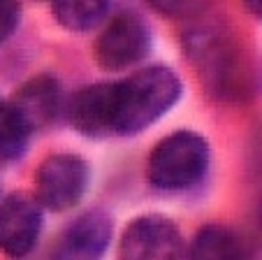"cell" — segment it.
Segmentation results:
<instances>
[{"label": "cell", "mask_w": 262, "mask_h": 260, "mask_svg": "<svg viewBox=\"0 0 262 260\" xmlns=\"http://www.w3.org/2000/svg\"><path fill=\"white\" fill-rule=\"evenodd\" d=\"M26 123L10 109V105L0 107V163H12L24 156L30 139Z\"/></svg>", "instance_id": "obj_13"}, {"label": "cell", "mask_w": 262, "mask_h": 260, "mask_svg": "<svg viewBox=\"0 0 262 260\" xmlns=\"http://www.w3.org/2000/svg\"><path fill=\"white\" fill-rule=\"evenodd\" d=\"M112 84H91L70 98L68 116L84 137H112V109H109Z\"/></svg>", "instance_id": "obj_10"}, {"label": "cell", "mask_w": 262, "mask_h": 260, "mask_svg": "<svg viewBox=\"0 0 262 260\" xmlns=\"http://www.w3.org/2000/svg\"><path fill=\"white\" fill-rule=\"evenodd\" d=\"M188 253H190V258H198V260H225V258H239V255H244V246L230 228L204 226L195 235L193 246H190Z\"/></svg>", "instance_id": "obj_12"}, {"label": "cell", "mask_w": 262, "mask_h": 260, "mask_svg": "<svg viewBox=\"0 0 262 260\" xmlns=\"http://www.w3.org/2000/svg\"><path fill=\"white\" fill-rule=\"evenodd\" d=\"M42 232V205L26 193H12L0 202V251L21 258L33 251Z\"/></svg>", "instance_id": "obj_7"}, {"label": "cell", "mask_w": 262, "mask_h": 260, "mask_svg": "<svg viewBox=\"0 0 262 260\" xmlns=\"http://www.w3.org/2000/svg\"><path fill=\"white\" fill-rule=\"evenodd\" d=\"M114 221L104 209H89L77 216L56 242V255L68 260H93L107 251Z\"/></svg>", "instance_id": "obj_8"}, {"label": "cell", "mask_w": 262, "mask_h": 260, "mask_svg": "<svg viewBox=\"0 0 262 260\" xmlns=\"http://www.w3.org/2000/svg\"><path fill=\"white\" fill-rule=\"evenodd\" d=\"M7 105L26 123L30 133L45 130L58 118L63 109V86L51 74H40L28 79Z\"/></svg>", "instance_id": "obj_9"}, {"label": "cell", "mask_w": 262, "mask_h": 260, "mask_svg": "<svg viewBox=\"0 0 262 260\" xmlns=\"http://www.w3.org/2000/svg\"><path fill=\"white\" fill-rule=\"evenodd\" d=\"M112 137H130L146 130L177 105L181 82L169 68L154 65L121 82H109Z\"/></svg>", "instance_id": "obj_2"}, {"label": "cell", "mask_w": 262, "mask_h": 260, "mask_svg": "<svg viewBox=\"0 0 262 260\" xmlns=\"http://www.w3.org/2000/svg\"><path fill=\"white\" fill-rule=\"evenodd\" d=\"M112 0H51L54 19L72 33H84L104 19Z\"/></svg>", "instance_id": "obj_11"}, {"label": "cell", "mask_w": 262, "mask_h": 260, "mask_svg": "<svg viewBox=\"0 0 262 260\" xmlns=\"http://www.w3.org/2000/svg\"><path fill=\"white\" fill-rule=\"evenodd\" d=\"M183 51L211 98L232 103L253 91L251 56L237 30L223 16L193 21L183 33Z\"/></svg>", "instance_id": "obj_1"}, {"label": "cell", "mask_w": 262, "mask_h": 260, "mask_svg": "<svg viewBox=\"0 0 262 260\" xmlns=\"http://www.w3.org/2000/svg\"><path fill=\"white\" fill-rule=\"evenodd\" d=\"M186 253L183 237L169 218L158 214L139 216L125 228L119 255L123 260H167Z\"/></svg>", "instance_id": "obj_6"}, {"label": "cell", "mask_w": 262, "mask_h": 260, "mask_svg": "<svg viewBox=\"0 0 262 260\" xmlns=\"http://www.w3.org/2000/svg\"><path fill=\"white\" fill-rule=\"evenodd\" d=\"M242 3H244V7H246L253 16L262 19V0H242Z\"/></svg>", "instance_id": "obj_16"}, {"label": "cell", "mask_w": 262, "mask_h": 260, "mask_svg": "<svg viewBox=\"0 0 262 260\" xmlns=\"http://www.w3.org/2000/svg\"><path fill=\"white\" fill-rule=\"evenodd\" d=\"M89 163L74 153H54L35 172V197L51 211H68L84 197Z\"/></svg>", "instance_id": "obj_5"}, {"label": "cell", "mask_w": 262, "mask_h": 260, "mask_svg": "<svg viewBox=\"0 0 262 260\" xmlns=\"http://www.w3.org/2000/svg\"><path fill=\"white\" fill-rule=\"evenodd\" d=\"M209 170V144L202 135L190 130L165 137L156 144L146 161V182L158 191H188L195 188Z\"/></svg>", "instance_id": "obj_3"}, {"label": "cell", "mask_w": 262, "mask_h": 260, "mask_svg": "<svg viewBox=\"0 0 262 260\" xmlns=\"http://www.w3.org/2000/svg\"><path fill=\"white\" fill-rule=\"evenodd\" d=\"M154 45L148 24L135 12H121L95 39V61L107 72H121L146 58Z\"/></svg>", "instance_id": "obj_4"}, {"label": "cell", "mask_w": 262, "mask_h": 260, "mask_svg": "<svg viewBox=\"0 0 262 260\" xmlns=\"http://www.w3.org/2000/svg\"><path fill=\"white\" fill-rule=\"evenodd\" d=\"M21 24V5L19 0H0V42L14 35Z\"/></svg>", "instance_id": "obj_15"}, {"label": "cell", "mask_w": 262, "mask_h": 260, "mask_svg": "<svg viewBox=\"0 0 262 260\" xmlns=\"http://www.w3.org/2000/svg\"><path fill=\"white\" fill-rule=\"evenodd\" d=\"M156 12L165 16H193L209 0H148Z\"/></svg>", "instance_id": "obj_14"}, {"label": "cell", "mask_w": 262, "mask_h": 260, "mask_svg": "<svg viewBox=\"0 0 262 260\" xmlns=\"http://www.w3.org/2000/svg\"><path fill=\"white\" fill-rule=\"evenodd\" d=\"M0 107H3V100H0Z\"/></svg>", "instance_id": "obj_17"}]
</instances>
